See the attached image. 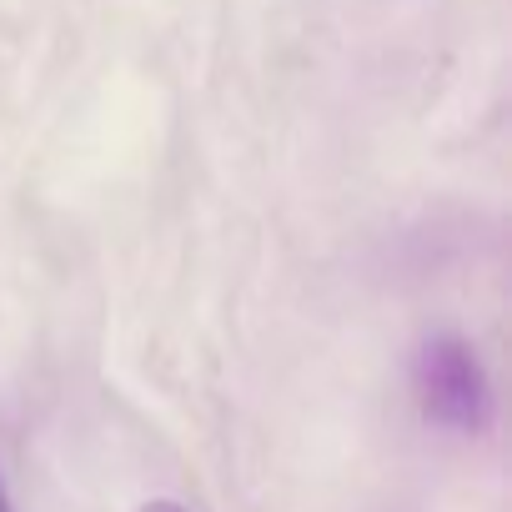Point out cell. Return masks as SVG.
<instances>
[{"mask_svg": "<svg viewBox=\"0 0 512 512\" xmlns=\"http://www.w3.org/2000/svg\"><path fill=\"white\" fill-rule=\"evenodd\" d=\"M412 392L427 422L477 437L492 422V382L472 352V342H462L457 332H432L422 337L417 357H412Z\"/></svg>", "mask_w": 512, "mask_h": 512, "instance_id": "obj_1", "label": "cell"}, {"mask_svg": "<svg viewBox=\"0 0 512 512\" xmlns=\"http://www.w3.org/2000/svg\"><path fill=\"white\" fill-rule=\"evenodd\" d=\"M141 512H186V507H181V502H166V497H161V502H146Z\"/></svg>", "mask_w": 512, "mask_h": 512, "instance_id": "obj_2", "label": "cell"}, {"mask_svg": "<svg viewBox=\"0 0 512 512\" xmlns=\"http://www.w3.org/2000/svg\"><path fill=\"white\" fill-rule=\"evenodd\" d=\"M0 512H16V507H11V492H6V482H0Z\"/></svg>", "mask_w": 512, "mask_h": 512, "instance_id": "obj_3", "label": "cell"}]
</instances>
